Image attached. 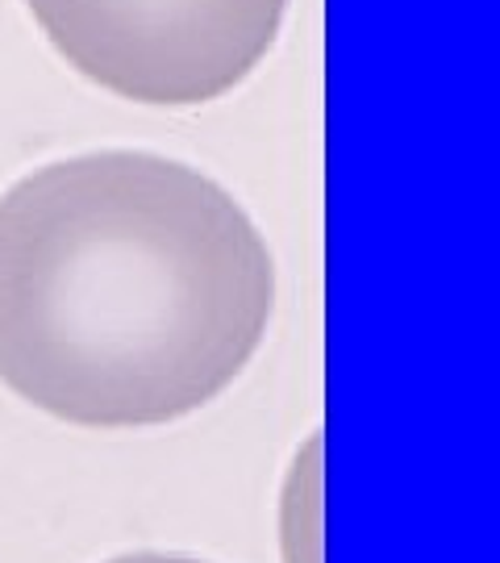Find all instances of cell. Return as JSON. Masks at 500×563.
<instances>
[{
	"label": "cell",
	"mask_w": 500,
	"mask_h": 563,
	"mask_svg": "<svg viewBox=\"0 0 500 563\" xmlns=\"http://www.w3.org/2000/svg\"><path fill=\"white\" fill-rule=\"evenodd\" d=\"M276 276L200 172L146 151L51 163L0 201V376L80 426L213 401L259 351Z\"/></svg>",
	"instance_id": "1"
},
{
	"label": "cell",
	"mask_w": 500,
	"mask_h": 563,
	"mask_svg": "<svg viewBox=\"0 0 500 563\" xmlns=\"http://www.w3.org/2000/svg\"><path fill=\"white\" fill-rule=\"evenodd\" d=\"M138 563H163V560H138Z\"/></svg>",
	"instance_id": "3"
},
{
	"label": "cell",
	"mask_w": 500,
	"mask_h": 563,
	"mask_svg": "<svg viewBox=\"0 0 500 563\" xmlns=\"http://www.w3.org/2000/svg\"><path fill=\"white\" fill-rule=\"evenodd\" d=\"M42 34L92 84L138 104L218 101L280 34L288 0H25Z\"/></svg>",
	"instance_id": "2"
}]
</instances>
